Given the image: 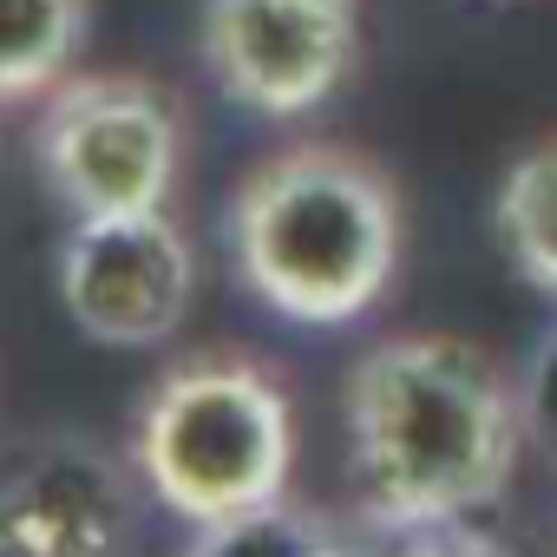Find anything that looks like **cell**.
<instances>
[{"instance_id": "obj_1", "label": "cell", "mask_w": 557, "mask_h": 557, "mask_svg": "<svg viewBox=\"0 0 557 557\" xmlns=\"http://www.w3.org/2000/svg\"><path fill=\"white\" fill-rule=\"evenodd\" d=\"M348 453L368 518L440 531L498 505L524 446V381L466 335H387L348 368Z\"/></svg>"}, {"instance_id": "obj_2", "label": "cell", "mask_w": 557, "mask_h": 557, "mask_svg": "<svg viewBox=\"0 0 557 557\" xmlns=\"http://www.w3.org/2000/svg\"><path fill=\"white\" fill-rule=\"evenodd\" d=\"M230 262L243 289L302 329L361 322L400 269V190L348 145L269 151L230 197Z\"/></svg>"}, {"instance_id": "obj_3", "label": "cell", "mask_w": 557, "mask_h": 557, "mask_svg": "<svg viewBox=\"0 0 557 557\" xmlns=\"http://www.w3.org/2000/svg\"><path fill=\"white\" fill-rule=\"evenodd\" d=\"M132 466L197 531L269 511L296 479V407L249 355H184L138 400Z\"/></svg>"}, {"instance_id": "obj_4", "label": "cell", "mask_w": 557, "mask_h": 557, "mask_svg": "<svg viewBox=\"0 0 557 557\" xmlns=\"http://www.w3.org/2000/svg\"><path fill=\"white\" fill-rule=\"evenodd\" d=\"M34 158L73 216L171 210L184 171V106L145 73H66L40 99Z\"/></svg>"}, {"instance_id": "obj_5", "label": "cell", "mask_w": 557, "mask_h": 557, "mask_svg": "<svg viewBox=\"0 0 557 557\" xmlns=\"http://www.w3.org/2000/svg\"><path fill=\"white\" fill-rule=\"evenodd\" d=\"M197 53L230 106L289 125L348 86L361 60V0H203Z\"/></svg>"}, {"instance_id": "obj_6", "label": "cell", "mask_w": 557, "mask_h": 557, "mask_svg": "<svg viewBox=\"0 0 557 557\" xmlns=\"http://www.w3.org/2000/svg\"><path fill=\"white\" fill-rule=\"evenodd\" d=\"M60 302L106 348H158L197 302V249L171 210L73 216L60 243Z\"/></svg>"}, {"instance_id": "obj_7", "label": "cell", "mask_w": 557, "mask_h": 557, "mask_svg": "<svg viewBox=\"0 0 557 557\" xmlns=\"http://www.w3.org/2000/svg\"><path fill=\"white\" fill-rule=\"evenodd\" d=\"M138 466L86 433H47L0 459V557H125L138 544Z\"/></svg>"}, {"instance_id": "obj_8", "label": "cell", "mask_w": 557, "mask_h": 557, "mask_svg": "<svg viewBox=\"0 0 557 557\" xmlns=\"http://www.w3.org/2000/svg\"><path fill=\"white\" fill-rule=\"evenodd\" d=\"M92 0H0V106L47 99L86 53Z\"/></svg>"}, {"instance_id": "obj_9", "label": "cell", "mask_w": 557, "mask_h": 557, "mask_svg": "<svg viewBox=\"0 0 557 557\" xmlns=\"http://www.w3.org/2000/svg\"><path fill=\"white\" fill-rule=\"evenodd\" d=\"M492 223H498L511 269L531 289L557 296V132L511 158L492 197Z\"/></svg>"}, {"instance_id": "obj_10", "label": "cell", "mask_w": 557, "mask_h": 557, "mask_svg": "<svg viewBox=\"0 0 557 557\" xmlns=\"http://www.w3.org/2000/svg\"><path fill=\"white\" fill-rule=\"evenodd\" d=\"M322 531H329L322 518H309V511H296L283 498V505L249 511V518H230V524H203L184 557H309V544Z\"/></svg>"}, {"instance_id": "obj_11", "label": "cell", "mask_w": 557, "mask_h": 557, "mask_svg": "<svg viewBox=\"0 0 557 557\" xmlns=\"http://www.w3.org/2000/svg\"><path fill=\"white\" fill-rule=\"evenodd\" d=\"M524 407H531V446H544L557 459V335L544 342V355L524 381Z\"/></svg>"}, {"instance_id": "obj_12", "label": "cell", "mask_w": 557, "mask_h": 557, "mask_svg": "<svg viewBox=\"0 0 557 557\" xmlns=\"http://www.w3.org/2000/svg\"><path fill=\"white\" fill-rule=\"evenodd\" d=\"M400 537L407 531H387V524H374L368 518V531H322L315 544H309V557H400Z\"/></svg>"}, {"instance_id": "obj_13", "label": "cell", "mask_w": 557, "mask_h": 557, "mask_svg": "<svg viewBox=\"0 0 557 557\" xmlns=\"http://www.w3.org/2000/svg\"><path fill=\"white\" fill-rule=\"evenodd\" d=\"M400 557H505V550L485 544V537H466L459 524H440V531H407Z\"/></svg>"}]
</instances>
